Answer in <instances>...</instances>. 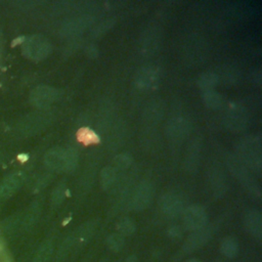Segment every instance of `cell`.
I'll list each match as a JSON object with an SVG mask.
<instances>
[{
	"label": "cell",
	"mask_w": 262,
	"mask_h": 262,
	"mask_svg": "<svg viewBox=\"0 0 262 262\" xmlns=\"http://www.w3.org/2000/svg\"><path fill=\"white\" fill-rule=\"evenodd\" d=\"M218 82H219V76L214 72H206L202 74L198 79V85L203 91L214 90Z\"/></svg>",
	"instance_id": "obj_21"
},
{
	"label": "cell",
	"mask_w": 262,
	"mask_h": 262,
	"mask_svg": "<svg viewBox=\"0 0 262 262\" xmlns=\"http://www.w3.org/2000/svg\"><path fill=\"white\" fill-rule=\"evenodd\" d=\"M78 165V154L73 148H64V167L63 171L71 173Z\"/></svg>",
	"instance_id": "obj_25"
},
{
	"label": "cell",
	"mask_w": 262,
	"mask_h": 262,
	"mask_svg": "<svg viewBox=\"0 0 262 262\" xmlns=\"http://www.w3.org/2000/svg\"><path fill=\"white\" fill-rule=\"evenodd\" d=\"M59 97V91L50 86H38L30 94L31 103L37 107H47L56 101Z\"/></svg>",
	"instance_id": "obj_8"
},
{
	"label": "cell",
	"mask_w": 262,
	"mask_h": 262,
	"mask_svg": "<svg viewBox=\"0 0 262 262\" xmlns=\"http://www.w3.org/2000/svg\"><path fill=\"white\" fill-rule=\"evenodd\" d=\"M202 98H203V101H204L205 105L208 108L219 110L223 105V97H222V95L220 93H218L217 91H215V90L203 91Z\"/></svg>",
	"instance_id": "obj_20"
},
{
	"label": "cell",
	"mask_w": 262,
	"mask_h": 262,
	"mask_svg": "<svg viewBox=\"0 0 262 262\" xmlns=\"http://www.w3.org/2000/svg\"><path fill=\"white\" fill-rule=\"evenodd\" d=\"M154 186L149 181H141L135 188L132 199L131 207L135 211H142L146 209L154 198Z\"/></svg>",
	"instance_id": "obj_7"
},
{
	"label": "cell",
	"mask_w": 262,
	"mask_h": 262,
	"mask_svg": "<svg viewBox=\"0 0 262 262\" xmlns=\"http://www.w3.org/2000/svg\"><path fill=\"white\" fill-rule=\"evenodd\" d=\"M201 148H202V141L199 138H194L192 141H190L187 154L185 157V168L189 172H194L198 169V165L200 163V155H201Z\"/></svg>",
	"instance_id": "obj_16"
},
{
	"label": "cell",
	"mask_w": 262,
	"mask_h": 262,
	"mask_svg": "<svg viewBox=\"0 0 262 262\" xmlns=\"http://www.w3.org/2000/svg\"><path fill=\"white\" fill-rule=\"evenodd\" d=\"M79 140L84 143H94L98 141V136L96 133L88 128H83L78 133Z\"/></svg>",
	"instance_id": "obj_30"
},
{
	"label": "cell",
	"mask_w": 262,
	"mask_h": 262,
	"mask_svg": "<svg viewBox=\"0 0 262 262\" xmlns=\"http://www.w3.org/2000/svg\"><path fill=\"white\" fill-rule=\"evenodd\" d=\"M226 164L231 173L239 180V182L253 194H260V188L256 180L253 178L248 168L233 155L226 158Z\"/></svg>",
	"instance_id": "obj_2"
},
{
	"label": "cell",
	"mask_w": 262,
	"mask_h": 262,
	"mask_svg": "<svg viewBox=\"0 0 262 262\" xmlns=\"http://www.w3.org/2000/svg\"><path fill=\"white\" fill-rule=\"evenodd\" d=\"M135 84L141 89H151L159 83V74L151 67H143L135 74Z\"/></svg>",
	"instance_id": "obj_12"
},
{
	"label": "cell",
	"mask_w": 262,
	"mask_h": 262,
	"mask_svg": "<svg viewBox=\"0 0 262 262\" xmlns=\"http://www.w3.org/2000/svg\"><path fill=\"white\" fill-rule=\"evenodd\" d=\"M164 104L161 100H151L146 103L142 112V119L147 125H157L163 118Z\"/></svg>",
	"instance_id": "obj_14"
},
{
	"label": "cell",
	"mask_w": 262,
	"mask_h": 262,
	"mask_svg": "<svg viewBox=\"0 0 262 262\" xmlns=\"http://www.w3.org/2000/svg\"><path fill=\"white\" fill-rule=\"evenodd\" d=\"M244 225L247 231L257 238L261 239L262 236V216L261 213L256 209H251L246 212L244 217Z\"/></svg>",
	"instance_id": "obj_13"
},
{
	"label": "cell",
	"mask_w": 262,
	"mask_h": 262,
	"mask_svg": "<svg viewBox=\"0 0 262 262\" xmlns=\"http://www.w3.org/2000/svg\"><path fill=\"white\" fill-rule=\"evenodd\" d=\"M132 163H133L132 155H130L128 152L119 154L114 159V165L116 167L115 169H119V170L128 169L132 165Z\"/></svg>",
	"instance_id": "obj_26"
},
{
	"label": "cell",
	"mask_w": 262,
	"mask_h": 262,
	"mask_svg": "<svg viewBox=\"0 0 262 262\" xmlns=\"http://www.w3.org/2000/svg\"><path fill=\"white\" fill-rule=\"evenodd\" d=\"M125 262H137V258H136V256L131 255V256H129V257L126 259Z\"/></svg>",
	"instance_id": "obj_33"
},
{
	"label": "cell",
	"mask_w": 262,
	"mask_h": 262,
	"mask_svg": "<svg viewBox=\"0 0 262 262\" xmlns=\"http://www.w3.org/2000/svg\"><path fill=\"white\" fill-rule=\"evenodd\" d=\"M213 231L214 227L212 225H206L198 230H193L192 233L184 242L183 250L185 252H191L201 248L210 239Z\"/></svg>",
	"instance_id": "obj_10"
},
{
	"label": "cell",
	"mask_w": 262,
	"mask_h": 262,
	"mask_svg": "<svg viewBox=\"0 0 262 262\" xmlns=\"http://www.w3.org/2000/svg\"><path fill=\"white\" fill-rule=\"evenodd\" d=\"M94 23V17L90 14H81L66 20L60 28V35L63 37H74L86 29H88Z\"/></svg>",
	"instance_id": "obj_6"
},
{
	"label": "cell",
	"mask_w": 262,
	"mask_h": 262,
	"mask_svg": "<svg viewBox=\"0 0 262 262\" xmlns=\"http://www.w3.org/2000/svg\"><path fill=\"white\" fill-rule=\"evenodd\" d=\"M23 177L19 174H13L6 177L0 184V196L3 199L11 196L20 186Z\"/></svg>",
	"instance_id": "obj_18"
},
{
	"label": "cell",
	"mask_w": 262,
	"mask_h": 262,
	"mask_svg": "<svg viewBox=\"0 0 262 262\" xmlns=\"http://www.w3.org/2000/svg\"><path fill=\"white\" fill-rule=\"evenodd\" d=\"M45 166L51 170L60 172L64 167V148L53 147L49 149L44 156Z\"/></svg>",
	"instance_id": "obj_15"
},
{
	"label": "cell",
	"mask_w": 262,
	"mask_h": 262,
	"mask_svg": "<svg viewBox=\"0 0 262 262\" xmlns=\"http://www.w3.org/2000/svg\"><path fill=\"white\" fill-rule=\"evenodd\" d=\"M235 157L247 167L256 172L262 168V145L258 135H249L242 138L236 144Z\"/></svg>",
	"instance_id": "obj_1"
},
{
	"label": "cell",
	"mask_w": 262,
	"mask_h": 262,
	"mask_svg": "<svg viewBox=\"0 0 262 262\" xmlns=\"http://www.w3.org/2000/svg\"><path fill=\"white\" fill-rule=\"evenodd\" d=\"M114 25H115L114 19H105V20L101 21L100 24H98L96 27L93 28V30L91 32V36L93 38H97L99 36H102L107 31H110Z\"/></svg>",
	"instance_id": "obj_29"
},
{
	"label": "cell",
	"mask_w": 262,
	"mask_h": 262,
	"mask_svg": "<svg viewBox=\"0 0 262 262\" xmlns=\"http://www.w3.org/2000/svg\"><path fill=\"white\" fill-rule=\"evenodd\" d=\"M191 125L188 120L183 117H174L168 121L166 126V134L168 139L178 142L183 140L190 132Z\"/></svg>",
	"instance_id": "obj_9"
},
{
	"label": "cell",
	"mask_w": 262,
	"mask_h": 262,
	"mask_svg": "<svg viewBox=\"0 0 262 262\" xmlns=\"http://www.w3.org/2000/svg\"><path fill=\"white\" fill-rule=\"evenodd\" d=\"M66 190L67 189H66L64 184H59L55 187V189L52 192V203L55 206L59 205L63 201V199L66 196Z\"/></svg>",
	"instance_id": "obj_31"
},
{
	"label": "cell",
	"mask_w": 262,
	"mask_h": 262,
	"mask_svg": "<svg viewBox=\"0 0 262 262\" xmlns=\"http://www.w3.org/2000/svg\"><path fill=\"white\" fill-rule=\"evenodd\" d=\"M117 179V170L115 167H104L100 172V185L103 190H107L113 186Z\"/></svg>",
	"instance_id": "obj_22"
},
{
	"label": "cell",
	"mask_w": 262,
	"mask_h": 262,
	"mask_svg": "<svg viewBox=\"0 0 262 262\" xmlns=\"http://www.w3.org/2000/svg\"><path fill=\"white\" fill-rule=\"evenodd\" d=\"M53 252V244L51 241H47L43 243L38 249L33 262H48Z\"/></svg>",
	"instance_id": "obj_24"
},
{
	"label": "cell",
	"mask_w": 262,
	"mask_h": 262,
	"mask_svg": "<svg viewBox=\"0 0 262 262\" xmlns=\"http://www.w3.org/2000/svg\"><path fill=\"white\" fill-rule=\"evenodd\" d=\"M160 42V34L157 32V30L151 29L147 30V32L143 35L141 40L142 50L146 53H150L155 51V49L158 47V44Z\"/></svg>",
	"instance_id": "obj_19"
},
{
	"label": "cell",
	"mask_w": 262,
	"mask_h": 262,
	"mask_svg": "<svg viewBox=\"0 0 262 262\" xmlns=\"http://www.w3.org/2000/svg\"><path fill=\"white\" fill-rule=\"evenodd\" d=\"M87 53H88V56L94 57V56H96V54H97V50H96L95 47L89 46V47L87 48Z\"/></svg>",
	"instance_id": "obj_32"
},
{
	"label": "cell",
	"mask_w": 262,
	"mask_h": 262,
	"mask_svg": "<svg viewBox=\"0 0 262 262\" xmlns=\"http://www.w3.org/2000/svg\"><path fill=\"white\" fill-rule=\"evenodd\" d=\"M106 244H107V246L111 250L120 251L125 245V238H124L123 235H121L118 232L112 233L106 238Z\"/></svg>",
	"instance_id": "obj_28"
},
{
	"label": "cell",
	"mask_w": 262,
	"mask_h": 262,
	"mask_svg": "<svg viewBox=\"0 0 262 262\" xmlns=\"http://www.w3.org/2000/svg\"><path fill=\"white\" fill-rule=\"evenodd\" d=\"M24 54L33 60H41L46 58L51 52V44L42 36H31L24 41Z\"/></svg>",
	"instance_id": "obj_3"
},
{
	"label": "cell",
	"mask_w": 262,
	"mask_h": 262,
	"mask_svg": "<svg viewBox=\"0 0 262 262\" xmlns=\"http://www.w3.org/2000/svg\"><path fill=\"white\" fill-rule=\"evenodd\" d=\"M162 212L168 216L175 217L183 212V202L175 193L164 194L159 202Z\"/></svg>",
	"instance_id": "obj_11"
},
{
	"label": "cell",
	"mask_w": 262,
	"mask_h": 262,
	"mask_svg": "<svg viewBox=\"0 0 262 262\" xmlns=\"http://www.w3.org/2000/svg\"><path fill=\"white\" fill-rule=\"evenodd\" d=\"M223 120L227 129L233 132H242L249 126V116L247 111L237 103L228 106Z\"/></svg>",
	"instance_id": "obj_4"
},
{
	"label": "cell",
	"mask_w": 262,
	"mask_h": 262,
	"mask_svg": "<svg viewBox=\"0 0 262 262\" xmlns=\"http://www.w3.org/2000/svg\"><path fill=\"white\" fill-rule=\"evenodd\" d=\"M208 213L199 205H192L183 211V225L188 230H198L208 224Z\"/></svg>",
	"instance_id": "obj_5"
},
{
	"label": "cell",
	"mask_w": 262,
	"mask_h": 262,
	"mask_svg": "<svg viewBox=\"0 0 262 262\" xmlns=\"http://www.w3.org/2000/svg\"><path fill=\"white\" fill-rule=\"evenodd\" d=\"M117 229H118V233H120L121 235L125 236V235H130L132 234L135 229V223L133 222L132 219L130 218H123L121 219L118 224H117Z\"/></svg>",
	"instance_id": "obj_27"
},
{
	"label": "cell",
	"mask_w": 262,
	"mask_h": 262,
	"mask_svg": "<svg viewBox=\"0 0 262 262\" xmlns=\"http://www.w3.org/2000/svg\"><path fill=\"white\" fill-rule=\"evenodd\" d=\"M186 262H200L199 260H195V259H190V260H187Z\"/></svg>",
	"instance_id": "obj_34"
},
{
	"label": "cell",
	"mask_w": 262,
	"mask_h": 262,
	"mask_svg": "<svg viewBox=\"0 0 262 262\" xmlns=\"http://www.w3.org/2000/svg\"><path fill=\"white\" fill-rule=\"evenodd\" d=\"M220 251L225 257L234 258L238 253V244L233 237L226 236L220 244Z\"/></svg>",
	"instance_id": "obj_23"
},
{
	"label": "cell",
	"mask_w": 262,
	"mask_h": 262,
	"mask_svg": "<svg viewBox=\"0 0 262 262\" xmlns=\"http://www.w3.org/2000/svg\"><path fill=\"white\" fill-rule=\"evenodd\" d=\"M209 179L213 193L217 198H222L226 190V178L224 173L219 168H212Z\"/></svg>",
	"instance_id": "obj_17"
}]
</instances>
